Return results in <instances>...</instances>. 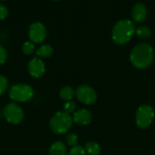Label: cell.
Segmentation results:
<instances>
[{
  "instance_id": "obj_1",
  "label": "cell",
  "mask_w": 155,
  "mask_h": 155,
  "mask_svg": "<svg viewBox=\"0 0 155 155\" xmlns=\"http://www.w3.org/2000/svg\"><path fill=\"white\" fill-rule=\"evenodd\" d=\"M154 51L152 46L147 43L138 44L134 48L130 55L132 64L137 69H146L153 61Z\"/></svg>"
},
{
  "instance_id": "obj_2",
  "label": "cell",
  "mask_w": 155,
  "mask_h": 155,
  "mask_svg": "<svg viewBox=\"0 0 155 155\" xmlns=\"http://www.w3.org/2000/svg\"><path fill=\"white\" fill-rule=\"evenodd\" d=\"M135 30L133 21L129 19H122L114 26L112 30V38L118 45L126 44L131 40Z\"/></svg>"
},
{
  "instance_id": "obj_3",
  "label": "cell",
  "mask_w": 155,
  "mask_h": 155,
  "mask_svg": "<svg viewBox=\"0 0 155 155\" xmlns=\"http://www.w3.org/2000/svg\"><path fill=\"white\" fill-rule=\"evenodd\" d=\"M73 124V118L65 111L56 112L50 120V129L55 134H64Z\"/></svg>"
},
{
  "instance_id": "obj_4",
  "label": "cell",
  "mask_w": 155,
  "mask_h": 155,
  "mask_svg": "<svg viewBox=\"0 0 155 155\" xmlns=\"http://www.w3.org/2000/svg\"><path fill=\"white\" fill-rule=\"evenodd\" d=\"M35 95L34 89L29 84L17 83L9 89L8 96L14 102H27Z\"/></svg>"
},
{
  "instance_id": "obj_5",
  "label": "cell",
  "mask_w": 155,
  "mask_h": 155,
  "mask_svg": "<svg viewBox=\"0 0 155 155\" xmlns=\"http://www.w3.org/2000/svg\"><path fill=\"white\" fill-rule=\"evenodd\" d=\"M3 116L5 120L11 124H19L25 117V113L21 106L15 102L8 103L3 110Z\"/></svg>"
},
{
  "instance_id": "obj_6",
  "label": "cell",
  "mask_w": 155,
  "mask_h": 155,
  "mask_svg": "<svg viewBox=\"0 0 155 155\" xmlns=\"http://www.w3.org/2000/svg\"><path fill=\"white\" fill-rule=\"evenodd\" d=\"M154 118V111L152 106L143 104L136 111V124L141 129L148 128Z\"/></svg>"
},
{
  "instance_id": "obj_7",
  "label": "cell",
  "mask_w": 155,
  "mask_h": 155,
  "mask_svg": "<svg viewBox=\"0 0 155 155\" xmlns=\"http://www.w3.org/2000/svg\"><path fill=\"white\" fill-rule=\"evenodd\" d=\"M75 96L80 102L85 105L93 104L97 99L95 90L88 85L79 86L75 90Z\"/></svg>"
},
{
  "instance_id": "obj_8",
  "label": "cell",
  "mask_w": 155,
  "mask_h": 155,
  "mask_svg": "<svg viewBox=\"0 0 155 155\" xmlns=\"http://www.w3.org/2000/svg\"><path fill=\"white\" fill-rule=\"evenodd\" d=\"M28 36L33 43H41L46 37V28L41 22H34L28 30Z\"/></svg>"
},
{
  "instance_id": "obj_9",
  "label": "cell",
  "mask_w": 155,
  "mask_h": 155,
  "mask_svg": "<svg viewBox=\"0 0 155 155\" xmlns=\"http://www.w3.org/2000/svg\"><path fill=\"white\" fill-rule=\"evenodd\" d=\"M28 73L31 77L38 79L41 78L45 72V64L38 57H35L28 62Z\"/></svg>"
},
{
  "instance_id": "obj_10",
  "label": "cell",
  "mask_w": 155,
  "mask_h": 155,
  "mask_svg": "<svg viewBox=\"0 0 155 155\" xmlns=\"http://www.w3.org/2000/svg\"><path fill=\"white\" fill-rule=\"evenodd\" d=\"M92 121V113L86 109H81L74 112L73 122L81 126L88 125Z\"/></svg>"
},
{
  "instance_id": "obj_11",
  "label": "cell",
  "mask_w": 155,
  "mask_h": 155,
  "mask_svg": "<svg viewBox=\"0 0 155 155\" xmlns=\"http://www.w3.org/2000/svg\"><path fill=\"white\" fill-rule=\"evenodd\" d=\"M148 15L147 7L143 3H137L134 5L132 10V17L136 23H142L143 22Z\"/></svg>"
},
{
  "instance_id": "obj_12",
  "label": "cell",
  "mask_w": 155,
  "mask_h": 155,
  "mask_svg": "<svg viewBox=\"0 0 155 155\" xmlns=\"http://www.w3.org/2000/svg\"><path fill=\"white\" fill-rule=\"evenodd\" d=\"M49 155H66V147L62 142H54L50 149Z\"/></svg>"
},
{
  "instance_id": "obj_13",
  "label": "cell",
  "mask_w": 155,
  "mask_h": 155,
  "mask_svg": "<svg viewBox=\"0 0 155 155\" xmlns=\"http://www.w3.org/2000/svg\"><path fill=\"white\" fill-rule=\"evenodd\" d=\"M54 53V49L52 48V46L48 45V44H45L42 45L41 47H39L36 50V55L38 58H49L53 55Z\"/></svg>"
},
{
  "instance_id": "obj_14",
  "label": "cell",
  "mask_w": 155,
  "mask_h": 155,
  "mask_svg": "<svg viewBox=\"0 0 155 155\" xmlns=\"http://www.w3.org/2000/svg\"><path fill=\"white\" fill-rule=\"evenodd\" d=\"M74 95H75V91L74 90V89L72 87H69V86L63 87L59 91V96L61 97V99H63L66 101L71 100Z\"/></svg>"
},
{
  "instance_id": "obj_15",
  "label": "cell",
  "mask_w": 155,
  "mask_h": 155,
  "mask_svg": "<svg viewBox=\"0 0 155 155\" xmlns=\"http://www.w3.org/2000/svg\"><path fill=\"white\" fill-rule=\"evenodd\" d=\"M84 150L89 155H99L101 153V147L97 143L88 142L85 143Z\"/></svg>"
},
{
  "instance_id": "obj_16",
  "label": "cell",
  "mask_w": 155,
  "mask_h": 155,
  "mask_svg": "<svg viewBox=\"0 0 155 155\" xmlns=\"http://www.w3.org/2000/svg\"><path fill=\"white\" fill-rule=\"evenodd\" d=\"M136 35L140 37V38H143V39H145V38H148L150 37L151 36V30L149 27L145 26H139L136 30Z\"/></svg>"
},
{
  "instance_id": "obj_17",
  "label": "cell",
  "mask_w": 155,
  "mask_h": 155,
  "mask_svg": "<svg viewBox=\"0 0 155 155\" xmlns=\"http://www.w3.org/2000/svg\"><path fill=\"white\" fill-rule=\"evenodd\" d=\"M22 51L25 55H32L35 51V43H33L32 41L25 42L22 47Z\"/></svg>"
},
{
  "instance_id": "obj_18",
  "label": "cell",
  "mask_w": 155,
  "mask_h": 155,
  "mask_svg": "<svg viewBox=\"0 0 155 155\" xmlns=\"http://www.w3.org/2000/svg\"><path fill=\"white\" fill-rule=\"evenodd\" d=\"M67 155H86V152L84 148H83L82 146L76 145L71 148Z\"/></svg>"
},
{
  "instance_id": "obj_19",
  "label": "cell",
  "mask_w": 155,
  "mask_h": 155,
  "mask_svg": "<svg viewBox=\"0 0 155 155\" xmlns=\"http://www.w3.org/2000/svg\"><path fill=\"white\" fill-rule=\"evenodd\" d=\"M75 109H76L75 103L73 102V101H70V100L69 101H66L64 103V111H65L68 114H71V113L74 112Z\"/></svg>"
},
{
  "instance_id": "obj_20",
  "label": "cell",
  "mask_w": 155,
  "mask_h": 155,
  "mask_svg": "<svg viewBox=\"0 0 155 155\" xmlns=\"http://www.w3.org/2000/svg\"><path fill=\"white\" fill-rule=\"evenodd\" d=\"M66 143L68 145L74 147V146H76L77 145V143H78V137L76 134L74 133H70L67 135L66 137Z\"/></svg>"
},
{
  "instance_id": "obj_21",
  "label": "cell",
  "mask_w": 155,
  "mask_h": 155,
  "mask_svg": "<svg viewBox=\"0 0 155 155\" xmlns=\"http://www.w3.org/2000/svg\"><path fill=\"white\" fill-rule=\"evenodd\" d=\"M8 87V81H7V79L3 76V75H0V96L3 95L6 89Z\"/></svg>"
},
{
  "instance_id": "obj_22",
  "label": "cell",
  "mask_w": 155,
  "mask_h": 155,
  "mask_svg": "<svg viewBox=\"0 0 155 155\" xmlns=\"http://www.w3.org/2000/svg\"><path fill=\"white\" fill-rule=\"evenodd\" d=\"M6 58H7V52L5 48L0 45V65L4 64L6 61Z\"/></svg>"
},
{
  "instance_id": "obj_23",
  "label": "cell",
  "mask_w": 155,
  "mask_h": 155,
  "mask_svg": "<svg viewBox=\"0 0 155 155\" xmlns=\"http://www.w3.org/2000/svg\"><path fill=\"white\" fill-rule=\"evenodd\" d=\"M8 15V9L3 5H0V19H5Z\"/></svg>"
},
{
  "instance_id": "obj_24",
  "label": "cell",
  "mask_w": 155,
  "mask_h": 155,
  "mask_svg": "<svg viewBox=\"0 0 155 155\" xmlns=\"http://www.w3.org/2000/svg\"><path fill=\"white\" fill-rule=\"evenodd\" d=\"M0 117H1V113H0Z\"/></svg>"
},
{
  "instance_id": "obj_25",
  "label": "cell",
  "mask_w": 155,
  "mask_h": 155,
  "mask_svg": "<svg viewBox=\"0 0 155 155\" xmlns=\"http://www.w3.org/2000/svg\"><path fill=\"white\" fill-rule=\"evenodd\" d=\"M54 1H58V0H54Z\"/></svg>"
}]
</instances>
